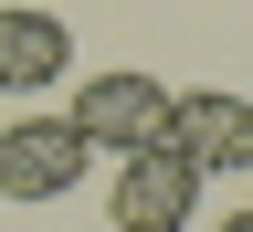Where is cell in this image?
Masks as SVG:
<instances>
[{"label": "cell", "mask_w": 253, "mask_h": 232, "mask_svg": "<svg viewBox=\"0 0 253 232\" xmlns=\"http://www.w3.org/2000/svg\"><path fill=\"white\" fill-rule=\"evenodd\" d=\"M74 127H84V148L137 158V148H158V138H169V85H158V74H84Z\"/></svg>", "instance_id": "7a4b0ae2"}, {"label": "cell", "mask_w": 253, "mask_h": 232, "mask_svg": "<svg viewBox=\"0 0 253 232\" xmlns=\"http://www.w3.org/2000/svg\"><path fill=\"white\" fill-rule=\"evenodd\" d=\"M169 148H179L201 180L253 169V106H243L232 85H190V95H169Z\"/></svg>", "instance_id": "3957f363"}, {"label": "cell", "mask_w": 253, "mask_h": 232, "mask_svg": "<svg viewBox=\"0 0 253 232\" xmlns=\"http://www.w3.org/2000/svg\"><path fill=\"white\" fill-rule=\"evenodd\" d=\"M84 127L74 116H11L0 127V201H63L84 180Z\"/></svg>", "instance_id": "6da1fadb"}, {"label": "cell", "mask_w": 253, "mask_h": 232, "mask_svg": "<svg viewBox=\"0 0 253 232\" xmlns=\"http://www.w3.org/2000/svg\"><path fill=\"white\" fill-rule=\"evenodd\" d=\"M190 201H201V169H190V158L158 138V148H137L116 169V232H190Z\"/></svg>", "instance_id": "277c9868"}, {"label": "cell", "mask_w": 253, "mask_h": 232, "mask_svg": "<svg viewBox=\"0 0 253 232\" xmlns=\"http://www.w3.org/2000/svg\"><path fill=\"white\" fill-rule=\"evenodd\" d=\"M74 74V32L53 11H0V95H42Z\"/></svg>", "instance_id": "5b68a950"}, {"label": "cell", "mask_w": 253, "mask_h": 232, "mask_svg": "<svg viewBox=\"0 0 253 232\" xmlns=\"http://www.w3.org/2000/svg\"><path fill=\"white\" fill-rule=\"evenodd\" d=\"M221 232H253V201H243V211H232V222H221Z\"/></svg>", "instance_id": "8992f818"}]
</instances>
